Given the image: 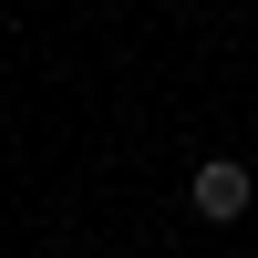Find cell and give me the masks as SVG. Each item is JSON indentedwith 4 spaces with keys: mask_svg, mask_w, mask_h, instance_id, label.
Instances as JSON below:
<instances>
[{
    "mask_svg": "<svg viewBox=\"0 0 258 258\" xmlns=\"http://www.w3.org/2000/svg\"><path fill=\"white\" fill-rule=\"evenodd\" d=\"M186 197H197V217H207V227H238V217H248V197H258V176H248L238 155H207Z\"/></svg>",
    "mask_w": 258,
    "mask_h": 258,
    "instance_id": "cell-1",
    "label": "cell"
}]
</instances>
